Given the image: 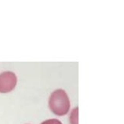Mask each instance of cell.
I'll list each match as a JSON object with an SVG mask.
<instances>
[{
	"instance_id": "cell-4",
	"label": "cell",
	"mask_w": 124,
	"mask_h": 124,
	"mask_svg": "<svg viewBox=\"0 0 124 124\" xmlns=\"http://www.w3.org/2000/svg\"><path fill=\"white\" fill-rule=\"evenodd\" d=\"M41 124H62L61 121H59L58 119H48V120H45Z\"/></svg>"
},
{
	"instance_id": "cell-3",
	"label": "cell",
	"mask_w": 124,
	"mask_h": 124,
	"mask_svg": "<svg viewBox=\"0 0 124 124\" xmlns=\"http://www.w3.org/2000/svg\"><path fill=\"white\" fill-rule=\"evenodd\" d=\"M78 108L76 107L72 110V113L70 118V121L71 124H78Z\"/></svg>"
},
{
	"instance_id": "cell-1",
	"label": "cell",
	"mask_w": 124,
	"mask_h": 124,
	"mask_svg": "<svg viewBox=\"0 0 124 124\" xmlns=\"http://www.w3.org/2000/svg\"><path fill=\"white\" fill-rule=\"evenodd\" d=\"M49 107L55 115L67 114L70 108V101L66 92L63 89H57L53 92L49 99Z\"/></svg>"
},
{
	"instance_id": "cell-2",
	"label": "cell",
	"mask_w": 124,
	"mask_h": 124,
	"mask_svg": "<svg viewBox=\"0 0 124 124\" xmlns=\"http://www.w3.org/2000/svg\"><path fill=\"white\" fill-rule=\"evenodd\" d=\"M17 83V78L12 71H4L0 74V93L13 91Z\"/></svg>"
}]
</instances>
